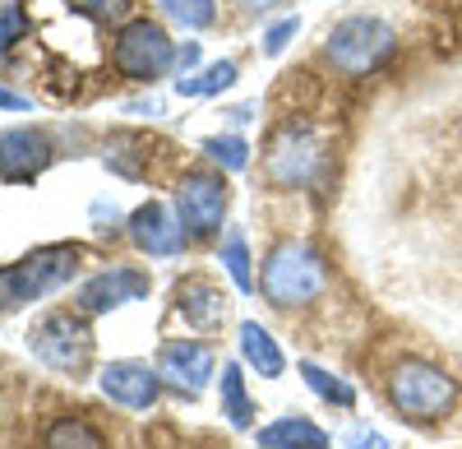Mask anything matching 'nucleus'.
Listing matches in <instances>:
<instances>
[{
    "label": "nucleus",
    "mask_w": 462,
    "mask_h": 449,
    "mask_svg": "<svg viewBox=\"0 0 462 449\" xmlns=\"http://www.w3.org/2000/svg\"><path fill=\"white\" fill-rule=\"evenodd\" d=\"M139 296H148V274H139V269H106V274H93L79 287V311L102 315V311L125 306V302H139Z\"/></svg>",
    "instance_id": "13"
},
{
    "label": "nucleus",
    "mask_w": 462,
    "mask_h": 449,
    "mask_svg": "<svg viewBox=\"0 0 462 449\" xmlns=\"http://www.w3.org/2000/svg\"><path fill=\"white\" fill-rule=\"evenodd\" d=\"M158 389H162V376L143 361H111L102 370V394L111 403L130 407V413H143V407L158 403Z\"/></svg>",
    "instance_id": "12"
},
{
    "label": "nucleus",
    "mask_w": 462,
    "mask_h": 449,
    "mask_svg": "<svg viewBox=\"0 0 462 449\" xmlns=\"http://www.w3.org/2000/svg\"><path fill=\"white\" fill-rule=\"evenodd\" d=\"M116 70L125 74V80H162V74L176 65V47H171V37L158 28V23H148V19H134L125 23L121 33H116V51H111Z\"/></svg>",
    "instance_id": "6"
},
{
    "label": "nucleus",
    "mask_w": 462,
    "mask_h": 449,
    "mask_svg": "<svg viewBox=\"0 0 462 449\" xmlns=\"http://www.w3.org/2000/svg\"><path fill=\"white\" fill-rule=\"evenodd\" d=\"M0 107H10V111H23V107H28V98H19V93H10V89H0Z\"/></svg>",
    "instance_id": "28"
},
{
    "label": "nucleus",
    "mask_w": 462,
    "mask_h": 449,
    "mask_svg": "<svg viewBox=\"0 0 462 449\" xmlns=\"http://www.w3.org/2000/svg\"><path fill=\"white\" fill-rule=\"evenodd\" d=\"M176 302H180V315H185L189 324H199V329H208V324H217V320L226 315V296H222V287L208 283V278H185V283L176 287Z\"/></svg>",
    "instance_id": "14"
},
{
    "label": "nucleus",
    "mask_w": 462,
    "mask_h": 449,
    "mask_svg": "<svg viewBox=\"0 0 462 449\" xmlns=\"http://www.w3.org/2000/svg\"><path fill=\"white\" fill-rule=\"evenodd\" d=\"M185 228H180V218L167 209V204H139L134 213H130V241L143 250V255H158V259H167V255H180L185 250Z\"/></svg>",
    "instance_id": "10"
},
{
    "label": "nucleus",
    "mask_w": 462,
    "mask_h": 449,
    "mask_svg": "<svg viewBox=\"0 0 462 449\" xmlns=\"http://www.w3.org/2000/svg\"><path fill=\"white\" fill-rule=\"evenodd\" d=\"M393 47H398L393 28L383 23V19H370V14L342 19V23H333V33L324 37L328 65L342 70V74H352V80H361V74H374L383 61L393 56Z\"/></svg>",
    "instance_id": "4"
},
{
    "label": "nucleus",
    "mask_w": 462,
    "mask_h": 449,
    "mask_svg": "<svg viewBox=\"0 0 462 449\" xmlns=\"http://www.w3.org/2000/svg\"><path fill=\"white\" fill-rule=\"evenodd\" d=\"M69 5H79L97 19H116V14H125V0H69Z\"/></svg>",
    "instance_id": "26"
},
{
    "label": "nucleus",
    "mask_w": 462,
    "mask_h": 449,
    "mask_svg": "<svg viewBox=\"0 0 462 449\" xmlns=\"http://www.w3.org/2000/svg\"><path fill=\"white\" fill-rule=\"evenodd\" d=\"M300 376H305V385H310L319 398H328V403H337V407H352L356 403V394H352V385H342L337 376H328V370H319L315 361H300Z\"/></svg>",
    "instance_id": "20"
},
{
    "label": "nucleus",
    "mask_w": 462,
    "mask_h": 449,
    "mask_svg": "<svg viewBox=\"0 0 462 449\" xmlns=\"http://www.w3.org/2000/svg\"><path fill=\"white\" fill-rule=\"evenodd\" d=\"M204 154L213 163H222L226 172H241L250 163V144L241 135H217V139H204Z\"/></svg>",
    "instance_id": "22"
},
{
    "label": "nucleus",
    "mask_w": 462,
    "mask_h": 449,
    "mask_svg": "<svg viewBox=\"0 0 462 449\" xmlns=\"http://www.w3.org/2000/svg\"><path fill=\"white\" fill-rule=\"evenodd\" d=\"M324 163V148L310 130L300 126H287L273 144H268V176H273L278 185H287V191H300V185H310L315 172Z\"/></svg>",
    "instance_id": "8"
},
{
    "label": "nucleus",
    "mask_w": 462,
    "mask_h": 449,
    "mask_svg": "<svg viewBox=\"0 0 462 449\" xmlns=\"http://www.w3.org/2000/svg\"><path fill=\"white\" fill-rule=\"evenodd\" d=\"M222 413L231 426H250V394H245V376L241 366H222Z\"/></svg>",
    "instance_id": "18"
},
{
    "label": "nucleus",
    "mask_w": 462,
    "mask_h": 449,
    "mask_svg": "<svg viewBox=\"0 0 462 449\" xmlns=\"http://www.w3.org/2000/svg\"><path fill=\"white\" fill-rule=\"evenodd\" d=\"M28 348L42 366L60 370V376H74V370H84L88 357H93V333L74 311H51L47 320L32 324Z\"/></svg>",
    "instance_id": "5"
},
{
    "label": "nucleus",
    "mask_w": 462,
    "mask_h": 449,
    "mask_svg": "<svg viewBox=\"0 0 462 449\" xmlns=\"http://www.w3.org/2000/svg\"><path fill=\"white\" fill-rule=\"evenodd\" d=\"M226 181L217 172H185L176 191V218L189 237H213L226 218Z\"/></svg>",
    "instance_id": "7"
},
{
    "label": "nucleus",
    "mask_w": 462,
    "mask_h": 449,
    "mask_svg": "<svg viewBox=\"0 0 462 449\" xmlns=\"http://www.w3.org/2000/svg\"><path fill=\"white\" fill-rule=\"evenodd\" d=\"M296 28H300L296 19H282L278 28H268V37H263V51H268V56H278V51L291 42V37H296Z\"/></svg>",
    "instance_id": "25"
},
{
    "label": "nucleus",
    "mask_w": 462,
    "mask_h": 449,
    "mask_svg": "<svg viewBox=\"0 0 462 449\" xmlns=\"http://www.w3.org/2000/svg\"><path fill=\"white\" fill-rule=\"evenodd\" d=\"M84 265V250L79 246H42L23 255L19 265L0 269V311H14L23 302H37L56 287H65Z\"/></svg>",
    "instance_id": "3"
},
{
    "label": "nucleus",
    "mask_w": 462,
    "mask_h": 449,
    "mask_svg": "<svg viewBox=\"0 0 462 449\" xmlns=\"http://www.w3.org/2000/svg\"><path fill=\"white\" fill-rule=\"evenodd\" d=\"M158 376L180 389V394H204L208 376H213V352L195 339H176V343H162V357H158Z\"/></svg>",
    "instance_id": "11"
},
{
    "label": "nucleus",
    "mask_w": 462,
    "mask_h": 449,
    "mask_svg": "<svg viewBox=\"0 0 462 449\" xmlns=\"http://www.w3.org/2000/svg\"><path fill=\"white\" fill-rule=\"evenodd\" d=\"M158 5H162L171 19H180L185 28H208V23L217 19L213 0H158Z\"/></svg>",
    "instance_id": "23"
},
{
    "label": "nucleus",
    "mask_w": 462,
    "mask_h": 449,
    "mask_svg": "<svg viewBox=\"0 0 462 449\" xmlns=\"http://www.w3.org/2000/svg\"><path fill=\"white\" fill-rule=\"evenodd\" d=\"M47 449H106V440L84 417H60L47 426Z\"/></svg>",
    "instance_id": "17"
},
{
    "label": "nucleus",
    "mask_w": 462,
    "mask_h": 449,
    "mask_svg": "<svg viewBox=\"0 0 462 449\" xmlns=\"http://www.w3.org/2000/svg\"><path fill=\"white\" fill-rule=\"evenodd\" d=\"M222 265H226L231 283H236L241 292H250V287H254V274H250V250H245V237H241V232H231V237L222 241Z\"/></svg>",
    "instance_id": "21"
},
{
    "label": "nucleus",
    "mask_w": 462,
    "mask_h": 449,
    "mask_svg": "<svg viewBox=\"0 0 462 449\" xmlns=\"http://www.w3.org/2000/svg\"><path fill=\"white\" fill-rule=\"evenodd\" d=\"M14 37H23V14L19 5H0V51L14 47Z\"/></svg>",
    "instance_id": "24"
},
{
    "label": "nucleus",
    "mask_w": 462,
    "mask_h": 449,
    "mask_svg": "<svg viewBox=\"0 0 462 449\" xmlns=\"http://www.w3.org/2000/svg\"><path fill=\"white\" fill-rule=\"evenodd\" d=\"M51 167V139L32 126H14L0 135V181H37Z\"/></svg>",
    "instance_id": "9"
},
{
    "label": "nucleus",
    "mask_w": 462,
    "mask_h": 449,
    "mask_svg": "<svg viewBox=\"0 0 462 449\" xmlns=\"http://www.w3.org/2000/svg\"><path fill=\"white\" fill-rule=\"evenodd\" d=\"M389 403L402 422H439L453 413L457 403V385L448 370H439L435 361H420V357H407L393 366L389 376Z\"/></svg>",
    "instance_id": "1"
},
{
    "label": "nucleus",
    "mask_w": 462,
    "mask_h": 449,
    "mask_svg": "<svg viewBox=\"0 0 462 449\" xmlns=\"http://www.w3.org/2000/svg\"><path fill=\"white\" fill-rule=\"evenodd\" d=\"M241 352H245V361L259 370V376H268V380H273V376H282V348L273 343V333H268L263 324H254V320H245L241 324Z\"/></svg>",
    "instance_id": "16"
},
{
    "label": "nucleus",
    "mask_w": 462,
    "mask_h": 449,
    "mask_svg": "<svg viewBox=\"0 0 462 449\" xmlns=\"http://www.w3.org/2000/svg\"><path fill=\"white\" fill-rule=\"evenodd\" d=\"M328 283V269H324V255L305 241H282L273 246V255L263 259V274H259V287L273 306H305L315 302Z\"/></svg>",
    "instance_id": "2"
},
{
    "label": "nucleus",
    "mask_w": 462,
    "mask_h": 449,
    "mask_svg": "<svg viewBox=\"0 0 462 449\" xmlns=\"http://www.w3.org/2000/svg\"><path fill=\"white\" fill-rule=\"evenodd\" d=\"M259 449H328V435L305 417H278L259 431Z\"/></svg>",
    "instance_id": "15"
},
{
    "label": "nucleus",
    "mask_w": 462,
    "mask_h": 449,
    "mask_svg": "<svg viewBox=\"0 0 462 449\" xmlns=\"http://www.w3.org/2000/svg\"><path fill=\"white\" fill-rule=\"evenodd\" d=\"M346 444H352V449H389V440L374 435V431H352V435H346Z\"/></svg>",
    "instance_id": "27"
},
{
    "label": "nucleus",
    "mask_w": 462,
    "mask_h": 449,
    "mask_svg": "<svg viewBox=\"0 0 462 449\" xmlns=\"http://www.w3.org/2000/svg\"><path fill=\"white\" fill-rule=\"evenodd\" d=\"M231 84H236V65L217 61V65H208L204 74H195V80H180L176 89H180L185 98H204V93H222V89H231Z\"/></svg>",
    "instance_id": "19"
}]
</instances>
